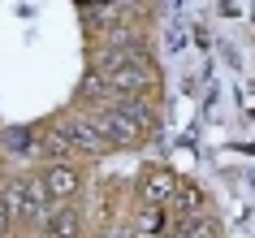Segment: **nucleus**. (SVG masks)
<instances>
[{
    "mask_svg": "<svg viewBox=\"0 0 255 238\" xmlns=\"http://www.w3.org/2000/svg\"><path fill=\"white\" fill-rule=\"evenodd\" d=\"M177 186H182V178H177L173 169L151 165V169L143 173V182H138V195H143V204H160V208H169L173 195H177Z\"/></svg>",
    "mask_w": 255,
    "mask_h": 238,
    "instance_id": "5",
    "label": "nucleus"
},
{
    "mask_svg": "<svg viewBox=\"0 0 255 238\" xmlns=\"http://www.w3.org/2000/svg\"><path fill=\"white\" fill-rule=\"evenodd\" d=\"M56 134L65 139V147L74 152V156H104V152H113V147H108V139L95 130V121L87 117V113L65 117L61 126H56Z\"/></svg>",
    "mask_w": 255,
    "mask_h": 238,
    "instance_id": "2",
    "label": "nucleus"
},
{
    "mask_svg": "<svg viewBox=\"0 0 255 238\" xmlns=\"http://www.w3.org/2000/svg\"><path fill=\"white\" fill-rule=\"evenodd\" d=\"M39 182L48 191V199H74L82 191V169L74 160H48L39 169Z\"/></svg>",
    "mask_w": 255,
    "mask_h": 238,
    "instance_id": "3",
    "label": "nucleus"
},
{
    "mask_svg": "<svg viewBox=\"0 0 255 238\" xmlns=\"http://www.w3.org/2000/svg\"><path fill=\"white\" fill-rule=\"evenodd\" d=\"M35 230H39V238H78V230H82L78 208L69 199H52L43 208V217L35 221Z\"/></svg>",
    "mask_w": 255,
    "mask_h": 238,
    "instance_id": "4",
    "label": "nucleus"
},
{
    "mask_svg": "<svg viewBox=\"0 0 255 238\" xmlns=\"http://www.w3.org/2000/svg\"><path fill=\"white\" fill-rule=\"evenodd\" d=\"M0 195H4V204H9V212H13V225H17V221L35 225V221L43 217V208L52 204L48 191H43V182H39V173H22V178H13Z\"/></svg>",
    "mask_w": 255,
    "mask_h": 238,
    "instance_id": "1",
    "label": "nucleus"
},
{
    "mask_svg": "<svg viewBox=\"0 0 255 238\" xmlns=\"http://www.w3.org/2000/svg\"><path fill=\"white\" fill-rule=\"evenodd\" d=\"M13 234V212H9V204H4V195H0V238Z\"/></svg>",
    "mask_w": 255,
    "mask_h": 238,
    "instance_id": "8",
    "label": "nucleus"
},
{
    "mask_svg": "<svg viewBox=\"0 0 255 238\" xmlns=\"http://www.w3.org/2000/svg\"><path fill=\"white\" fill-rule=\"evenodd\" d=\"M130 238H169V208L143 204V208L130 217Z\"/></svg>",
    "mask_w": 255,
    "mask_h": 238,
    "instance_id": "6",
    "label": "nucleus"
},
{
    "mask_svg": "<svg viewBox=\"0 0 255 238\" xmlns=\"http://www.w3.org/2000/svg\"><path fill=\"white\" fill-rule=\"evenodd\" d=\"M0 139H4V147H13V152H39V134L35 130H4L0 134Z\"/></svg>",
    "mask_w": 255,
    "mask_h": 238,
    "instance_id": "7",
    "label": "nucleus"
}]
</instances>
